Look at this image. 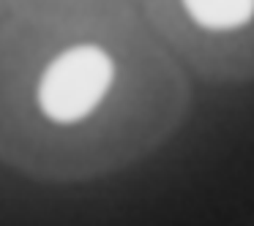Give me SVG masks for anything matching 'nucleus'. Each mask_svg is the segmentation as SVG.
I'll return each mask as SVG.
<instances>
[{"label":"nucleus","mask_w":254,"mask_h":226,"mask_svg":"<svg viewBox=\"0 0 254 226\" xmlns=\"http://www.w3.org/2000/svg\"><path fill=\"white\" fill-rule=\"evenodd\" d=\"M115 85V60L99 44H77L63 49L44 68L36 101L47 120L77 126L88 120Z\"/></svg>","instance_id":"f257e3e1"}]
</instances>
